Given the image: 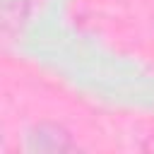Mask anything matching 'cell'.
<instances>
[{
  "mask_svg": "<svg viewBox=\"0 0 154 154\" xmlns=\"http://www.w3.org/2000/svg\"><path fill=\"white\" fill-rule=\"evenodd\" d=\"M26 12H29L26 0H17V12H12V5L7 2L5 12H2V26H5V31H12V24L19 29L24 24V19H26Z\"/></svg>",
  "mask_w": 154,
  "mask_h": 154,
  "instance_id": "cell-2",
  "label": "cell"
},
{
  "mask_svg": "<svg viewBox=\"0 0 154 154\" xmlns=\"http://www.w3.org/2000/svg\"><path fill=\"white\" fill-rule=\"evenodd\" d=\"M29 147L36 152L60 154V152H70L75 144H72L70 130H65L60 123H38L29 135Z\"/></svg>",
  "mask_w": 154,
  "mask_h": 154,
  "instance_id": "cell-1",
  "label": "cell"
}]
</instances>
